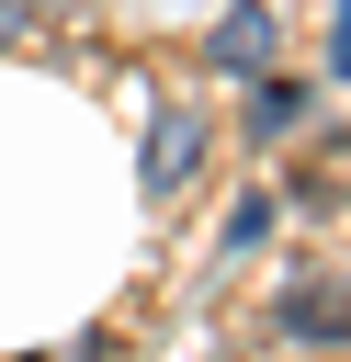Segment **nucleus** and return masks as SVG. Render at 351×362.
Wrapping results in <instances>:
<instances>
[{
  "mask_svg": "<svg viewBox=\"0 0 351 362\" xmlns=\"http://www.w3.org/2000/svg\"><path fill=\"white\" fill-rule=\"evenodd\" d=\"M23 23H34V0H0V45H11V34H23Z\"/></svg>",
  "mask_w": 351,
  "mask_h": 362,
  "instance_id": "0eeeda50",
  "label": "nucleus"
},
{
  "mask_svg": "<svg viewBox=\"0 0 351 362\" xmlns=\"http://www.w3.org/2000/svg\"><path fill=\"white\" fill-rule=\"evenodd\" d=\"M192 158H204V113L192 102H159V124H147V192H181Z\"/></svg>",
  "mask_w": 351,
  "mask_h": 362,
  "instance_id": "f03ea898",
  "label": "nucleus"
},
{
  "mask_svg": "<svg viewBox=\"0 0 351 362\" xmlns=\"http://www.w3.org/2000/svg\"><path fill=\"white\" fill-rule=\"evenodd\" d=\"M283 124H306V90H294V79H260V102H249V136H283Z\"/></svg>",
  "mask_w": 351,
  "mask_h": 362,
  "instance_id": "20e7f679",
  "label": "nucleus"
},
{
  "mask_svg": "<svg viewBox=\"0 0 351 362\" xmlns=\"http://www.w3.org/2000/svg\"><path fill=\"white\" fill-rule=\"evenodd\" d=\"M260 226H272V192H249V204L226 215V249H260Z\"/></svg>",
  "mask_w": 351,
  "mask_h": 362,
  "instance_id": "39448f33",
  "label": "nucleus"
},
{
  "mask_svg": "<svg viewBox=\"0 0 351 362\" xmlns=\"http://www.w3.org/2000/svg\"><path fill=\"white\" fill-rule=\"evenodd\" d=\"M283 328H294V339H351V294H340V283H294V294H283Z\"/></svg>",
  "mask_w": 351,
  "mask_h": 362,
  "instance_id": "7ed1b4c3",
  "label": "nucleus"
},
{
  "mask_svg": "<svg viewBox=\"0 0 351 362\" xmlns=\"http://www.w3.org/2000/svg\"><path fill=\"white\" fill-rule=\"evenodd\" d=\"M328 68L351 79V0H340V23H328Z\"/></svg>",
  "mask_w": 351,
  "mask_h": 362,
  "instance_id": "423d86ee",
  "label": "nucleus"
},
{
  "mask_svg": "<svg viewBox=\"0 0 351 362\" xmlns=\"http://www.w3.org/2000/svg\"><path fill=\"white\" fill-rule=\"evenodd\" d=\"M272 0H226L215 23H204V68H226V79H249V68H272Z\"/></svg>",
  "mask_w": 351,
  "mask_h": 362,
  "instance_id": "f257e3e1",
  "label": "nucleus"
}]
</instances>
